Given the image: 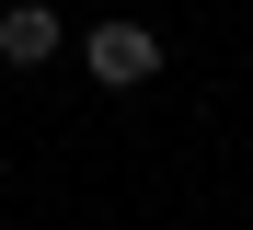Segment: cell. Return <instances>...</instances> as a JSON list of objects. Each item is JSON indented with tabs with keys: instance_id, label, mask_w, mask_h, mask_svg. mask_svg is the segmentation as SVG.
Listing matches in <instances>:
<instances>
[{
	"instance_id": "6da1fadb",
	"label": "cell",
	"mask_w": 253,
	"mask_h": 230,
	"mask_svg": "<svg viewBox=\"0 0 253 230\" xmlns=\"http://www.w3.org/2000/svg\"><path fill=\"white\" fill-rule=\"evenodd\" d=\"M81 69H92L104 92H138V81H161V35L150 23H92L81 35Z\"/></svg>"
},
{
	"instance_id": "7a4b0ae2",
	"label": "cell",
	"mask_w": 253,
	"mask_h": 230,
	"mask_svg": "<svg viewBox=\"0 0 253 230\" xmlns=\"http://www.w3.org/2000/svg\"><path fill=\"white\" fill-rule=\"evenodd\" d=\"M0 58H12V69H46L58 58V12H46V0H12V12H0Z\"/></svg>"
}]
</instances>
